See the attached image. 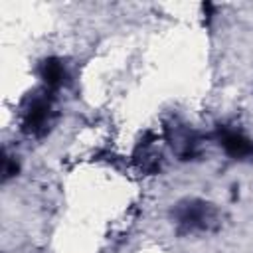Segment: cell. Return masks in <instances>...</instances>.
Wrapping results in <instances>:
<instances>
[{
  "label": "cell",
  "instance_id": "obj_1",
  "mask_svg": "<svg viewBox=\"0 0 253 253\" xmlns=\"http://www.w3.org/2000/svg\"><path fill=\"white\" fill-rule=\"evenodd\" d=\"M53 119V107L49 97L36 93L22 107V130L30 136H42L49 130Z\"/></svg>",
  "mask_w": 253,
  "mask_h": 253
},
{
  "label": "cell",
  "instance_id": "obj_3",
  "mask_svg": "<svg viewBox=\"0 0 253 253\" xmlns=\"http://www.w3.org/2000/svg\"><path fill=\"white\" fill-rule=\"evenodd\" d=\"M217 138L229 156H233V158H251L253 156V142L249 138H245L241 132L231 130L227 126H219Z\"/></svg>",
  "mask_w": 253,
  "mask_h": 253
},
{
  "label": "cell",
  "instance_id": "obj_2",
  "mask_svg": "<svg viewBox=\"0 0 253 253\" xmlns=\"http://www.w3.org/2000/svg\"><path fill=\"white\" fill-rule=\"evenodd\" d=\"M178 221L188 229H208L213 221V210L202 202H188L176 211Z\"/></svg>",
  "mask_w": 253,
  "mask_h": 253
},
{
  "label": "cell",
  "instance_id": "obj_5",
  "mask_svg": "<svg viewBox=\"0 0 253 253\" xmlns=\"http://www.w3.org/2000/svg\"><path fill=\"white\" fill-rule=\"evenodd\" d=\"M16 170H18V164H12L10 158H4V180L10 178V176H14Z\"/></svg>",
  "mask_w": 253,
  "mask_h": 253
},
{
  "label": "cell",
  "instance_id": "obj_4",
  "mask_svg": "<svg viewBox=\"0 0 253 253\" xmlns=\"http://www.w3.org/2000/svg\"><path fill=\"white\" fill-rule=\"evenodd\" d=\"M42 77L47 83V87H59L65 81L63 63L57 61V59H45L42 63Z\"/></svg>",
  "mask_w": 253,
  "mask_h": 253
}]
</instances>
